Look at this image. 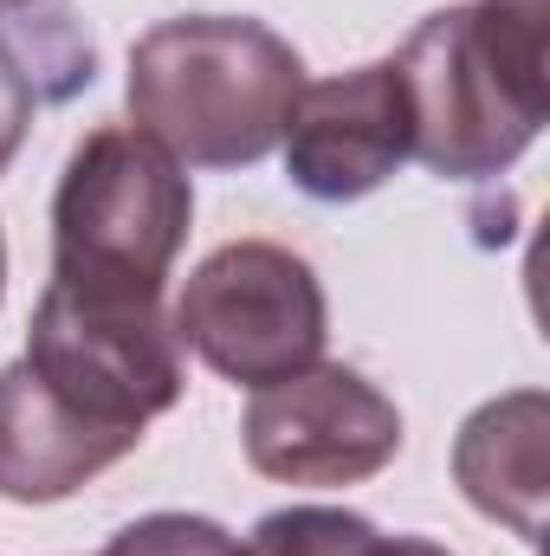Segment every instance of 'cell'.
<instances>
[{"label": "cell", "instance_id": "cell-1", "mask_svg": "<svg viewBox=\"0 0 550 556\" xmlns=\"http://www.w3.org/2000/svg\"><path fill=\"white\" fill-rule=\"evenodd\" d=\"M389 65L414 155L440 181H499L550 117V0H453Z\"/></svg>", "mask_w": 550, "mask_h": 556}, {"label": "cell", "instance_id": "cell-2", "mask_svg": "<svg viewBox=\"0 0 550 556\" xmlns=\"http://www.w3.org/2000/svg\"><path fill=\"white\" fill-rule=\"evenodd\" d=\"M304 91L298 46L247 13L155 20L130 46L124 104L149 142L182 168H253L266 162Z\"/></svg>", "mask_w": 550, "mask_h": 556}, {"label": "cell", "instance_id": "cell-3", "mask_svg": "<svg viewBox=\"0 0 550 556\" xmlns=\"http://www.w3.org/2000/svg\"><path fill=\"white\" fill-rule=\"evenodd\" d=\"M195 220L182 162L137 124H104L65 155L52 194V278L78 291L162 298Z\"/></svg>", "mask_w": 550, "mask_h": 556}, {"label": "cell", "instance_id": "cell-4", "mask_svg": "<svg viewBox=\"0 0 550 556\" xmlns=\"http://www.w3.org/2000/svg\"><path fill=\"white\" fill-rule=\"evenodd\" d=\"M26 363L33 376L72 402L85 420L137 433L168 415L188 389L182 337L162 298H117V291H78L46 285L26 324Z\"/></svg>", "mask_w": 550, "mask_h": 556}, {"label": "cell", "instance_id": "cell-5", "mask_svg": "<svg viewBox=\"0 0 550 556\" xmlns=\"http://www.w3.org/2000/svg\"><path fill=\"white\" fill-rule=\"evenodd\" d=\"M175 337L234 389H273L324 363L330 304L304 253L278 240L214 247L175 298Z\"/></svg>", "mask_w": 550, "mask_h": 556}, {"label": "cell", "instance_id": "cell-6", "mask_svg": "<svg viewBox=\"0 0 550 556\" xmlns=\"http://www.w3.org/2000/svg\"><path fill=\"white\" fill-rule=\"evenodd\" d=\"M247 466L278 485H363L402 453V408L350 363H311L253 389Z\"/></svg>", "mask_w": 550, "mask_h": 556}, {"label": "cell", "instance_id": "cell-7", "mask_svg": "<svg viewBox=\"0 0 550 556\" xmlns=\"http://www.w3.org/2000/svg\"><path fill=\"white\" fill-rule=\"evenodd\" d=\"M278 149H285V181L304 201L343 207V201L376 194L414 155L409 98H402L396 65L376 59V65L304 85Z\"/></svg>", "mask_w": 550, "mask_h": 556}, {"label": "cell", "instance_id": "cell-8", "mask_svg": "<svg viewBox=\"0 0 550 556\" xmlns=\"http://www.w3.org/2000/svg\"><path fill=\"white\" fill-rule=\"evenodd\" d=\"M142 440L85 420L72 402H59L33 363L0 369V498L7 505H59L85 492L98 472L130 459Z\"/></svg>", "mask_w": 550, "mask_h": 556}, {"label": "cell", "instance_id": "cell-9", "mask_svg": "<svg viewBox=\"0 0 550 556\" xmlns=\"http://www.w3.org/2000/svg\"><path fill=\"white\" fill-rule=\"evenodd\" d=\"M545 472H550V395L545 389H512L460 420L453 440V479L466 505L525 544L545 531Z\"/></svg>", "mask_w": 550, "mask_h": 556}, {"label": "cell", "instance_id": "cell-10", "mask_svg": "<svg viewBox=\"0 0 550 556\" xmlns=\"http://www.w3.org/2000/svg\"><path fill=\"white\" fill-rule=\"evenodd\" d=\"M0 52L26 78L33 104H72L98 78V46L72 0H0Z\"/></svg>", "mask_w": 550, "mask_h": 556}, {"label": "cell", "instance_id": "cell-11", "mask_svg": "<svg viewBox=\"0 0 550 556\" xmlns=\"http://www.w3.org/2000/svg\"><path fill=\"white\" fill-rule=\"evenodd\" d=\"M247 556H453L434 538H389L343 505H285L247 538Z\"/></svg>", "mask_w": 550, "mask_h": 556}, {"label": "cell", "instance_id": "cell-12", "mask_svg": "<svg viewBox=\"0 0 550 556\" xmlns=\"http://www.w3.org/2000/svg\"><path fill=\"white\" fill-rule=\"evenodd\" d=\"M98 556H247V544L201 511H149L124 525Z\"/></svg>", "mask_w": 550, "mask_h": 556}, {"label": "cell", "instance_id": "cell-13", "mask_svg": "<svg viewBox=\"0 0 550 556\" xmlns=\"http://www.w3.org/2000/svg\"><path fill=\"white\" fill-rule=\"evenodd\" d=\"M33 91H26V78L13 72V59L0 52V175H7V162L20 155V142H26V130H33Z\"/></svg>", "mask_w": 550, "mask_h": 556}, {"label": "cell", "instance_id": "cell-14", "mask_svg": "<svg viewBox=\"0 0 550 556\" xmlns=\"http://www.w3.org/2000/svg\"><path fill=\"white\" fill-rule=\"evenodd\" d=\"M0 298H7V240H0Z\"/></svg>", "mask_w": 550, "mask_h": 556}]
</instances>
